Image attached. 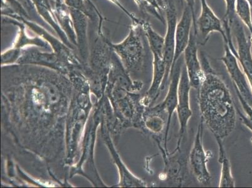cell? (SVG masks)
Instances as JSON below:
<instances>
[{"label":"cell","instance_id":"obj_1","mask_svg":"<svg viewBox=\"0 0 252 188\" xmlns=\"http://www.w3.org/2000/svg\"><path fill=\"white\" fill-rule=\"evenodd\" d=\"M201 65L205 78L198 87V102L201 120L216 139L223 140L234 130L237 123V107L228 87L211 66L201 53Z\"/></svg>","mask_w":252,"mask_h":188},{"label":"cell","instance_id":"obj_2","mask_svg":"<svg viewBox=\"0 0 252 188\" xmlns=\"http://www.w3.org/2000/svg\"><path fill=\"white\" fill-rule=\"evenodd\" d=\"M141 20L132 22L129 34L122 42L112 45L121 56L126 67L134 72L141 70L145 59L146 35Z\"/></svg>","mask_w":252,"mask_h":188},{"label":"cell","instance_id":"obj_3","mask_svg":"<svg viewBox=\"0 0 252 188\" xmlns=\"http://www.w3.org/2000/svg\"><path fill=\"white\" fill-rule=\"evenodd\" d=\"M185 61H183L182 57L179 59L177 63L171 70L170 77H169V85L168 93L163 101L157 105V106L151 107L146 111L145 113L161 114L162 112H166L167 114V122L166 130L164 134V150H168V138L169 129L171 123L172 118L174 112L176 111L178 105V93L179 82H180L181 73Z\"/></svg>","mask_w":252,"mask_h":188},{"label":"cell","instance_id":"obj_4","mask_svg":"<svg viewBox=\"0 0 252 188\" xmlns=\"http://www.w3.org/2000/svg\"><path fill=\"white\" fill-rule=\"evenodd\" d=\"M203 125L204 123L201 120L194 137L193 148L189 154V163L197 181L201 184L209 186L212 178L208 171L207 163L212 155H209L204 149Z\"/></svg>","mask_w":252,"mask_h":188},{"label":"cell","instance_id":"obj_5","mask_svg":"<svg viewBox=\"0 0 252 188\" xmlns=\"http://www.w3.org/2000/svg\"><path fill=\"white\" fill-rule=\"evenodd\" d=\"M192 87L188 75L187 67L183 65L180 82H179L178 93V105L176 108L177 112L179 125V138L175 152L180 151L181 144L187 130L188 124L191 119L193 112L190 107L189 93Z\"/></svg>","mask_w":252,"mask_h":188},{"label":"cell","instance_id":"obj_6","mask_svg":"<svg viewBox=\"0 0 252 188\" xmlns=\"http://www.w3.org/2000/svg\"><path fill=\"white\" fill-rule=\"evenodd\" d=\"M166 10L167 32L165 36L164 61L166 64V73L162 82L161 92L163 91L170 77L175 53V32L177 25V11L174 0H166Z\"/></svg>","mask_w":252,"mask_h":188},{"label":"cell","instance_id":"obj_7","mask_svg":"<svg viewBox=\"0 0 252 188\" xmlns=\"http://www.w3.org/2000/svg\"><path fill=\"white\" fill-rule=\"evenodd\" d=\"M224 56L221 57L220 61L225 65L235 89L252 107V89L250 87L249 80L244 71L240 67L237 57L231 52L227 43H224Z\"/></svg>","mask_w":252,"mask_h":188},{"label":"cell","instance_id":"obj_8","mask_svg":"<svg viewBox=\"0 0 252 188\" xmlns=\"http://www.w3.org/2000/svg\"><path fill=\"white\" fill-rule=\"evenodd\" d=\"M231 31L235 35L237 42V57L238 63L248 79L252 89V54L251 37H247L244 25L241 20L236 16L231 26Z\"/></svg>","mask_w":252,"mask_h":188},{"label":"cell","instance_id":"obj_9","mask_svg":"<svg viewBox=\"0 0 252 188\" xmlns=\"http://www.w3.org/2000/svg\"><path fill=\"white\" fill-rule=\"evenodd\" d=\"M184 54L185 65L190 84L193 88L198 89L205 78V72L198 58L196 35L194 31L191 32L189 43Z\"/></svg>","mask_w":252,"mask_h":188},{"label":"cell","instance_id":"obj_10","mask_svg":"<svg viewBox=\"0 0 252 188\" xmlns=\"http://www.w3.org/2000/svg\"><path fill=\"white\" fill-rule=\"evenodd\" d=\"M201 11L200 17L196 21L197 30L200 32L201 37L205 43L207 42L208 35L212 32H219L223 38L224 43H227L225 31L223 29V24L215 14L207 3V0H200Z\"/></svg>","mask_w":252,"mask_h":188},{"label":"cell","instance_id":"obj_11","mask_svg":"<svg viewBox=\"0 0 252 188\" xmlns=\"http://www.w3.org/2000/svg\"><path fill=\"white\" fill-rule=\"evenodd\" d=\"M193 25V13L189 6H185L180 20L176 25L175 32V53L171 70L175 63L185 52L189 45Z\"/></svg>","mask_w":252,"mask_h":188},{"label":"cell","instance_id":"obj_12","mask_svg":"<svg viewBox=\"0 0 252 188\" xmlns=\"http://www.w3.org/2000/svg\"><path fill=\"white\" fill-rule=\"evenodd\" d=\"M31 1L35 6L38 14L52 27L61 40L66 44H69V40L57 21L54 8H52L50 0H31Z\"/></svg>","mask_w":252,"mask_h":188},{"label":"cell","instance_id":"obj_13","mask_svg":"<svg viewBox=\"0 0 252 188\" xmlns=\"http://www.w3.org/2000/svg\"><path fill=\"white\" fill-rule=\"evenodd\" d=\"M54 10L57 21L68 40L77 45L76 34L69 7L64 0H56L55 1Z\"/></svg>","mask_w":252,"mask_h":188},{"label":"cell","instance_id":"obj_14","mask_svg":"<svg viewBox=\"0 0 252 188\" xmlns=\"http://www.w3.org/2000/svg\"><path fill=\"white\" fill-rule=\"evenodd\" d=\"M70 8L81 11L94 24L98 25V32L102 33V25L104 18L91 0H64Z\"/></svg>","mask_w":252,"mask_h":188},{"label":"cell","instance_id":"obj_15","mask_svg":"<svg viewBox=\"0 0 252 188\" xmlns=\"http://www.w3.org/2000/svg\"><path fill=\"white\" fill-rule=\"evenodd\" d=\"M139 10L144 14L153 16L162 23L166 24V0H134Z\"/></svg>","mask_w":252,"mask_h":188},{"label":"cell","instance_id":"obj_16","mask_svg":"<svg viewBox=\"0 0 252 188\" xmlns=\"http://www.w3.org/2000/svg\"><path fill=\"white\" fill-rule=\"evenodd\" d=\"M219 145V161L221 165L220 180L219 187L233 188L235 187L234 179L231 173V167L230 160L228 159L224 150L223 140L216 139Z\"/></svg>","mask_w":252,"mask_h":188},{"label":"cell","instance_id":"obj_17","mask_svg":"<svg viewBox=\"0 0 252 188\" xmlns=\"http://www.w3.org/2000/svg\"><path fill=\"white\" fill-rule=\"evenodd\" d=\"M141 24L144 33H145L146 39H147L153 56L164 57V37L154 31L148 22L141 20Z\"/></svg>","mask_w":252,"mask_h":188},{"label":"cell","instance_id":"obj_18","mask_svg":"<svg viewBox=\"0 0 252 188\" xmlns=\"http://www.w3.org/2000/svg\"><path fill=\"white\" fill-rule=\"evenodd\" d=\"M70 14L74 23L77 43L82 49H84L87 43V32H88V18L81 11L70 8Z\"/></svg>","mask_w":252,"mask_h":188},{"label":"cell","instance_id":"obj_19","mask_svg":"<svg viewBox=\"0 0 252 188\" xmlns=\"http://www.w3.org/2000/svg\"><path fill=\"white\" fill-rule=\"evenodd\" d=\"M236 1L237 0H224L226 4V11L223 20H222V24H223L224 31H225L226 37H227V44L235 56H237L236 54H237V52L232 41L231 26H232L233 20L237 16L235 11Z\"/></svg>","mask_w":252,"mask_h":188},{"label":"cell","instance_id":"obj_20","mask_svg":"<svg viewBox=\"0 0 252 188\" xmlns=\"http://www.w3.org/2000/svg\"><path fill=\"white\" fill-rule=\"evenodd\" d=\"M236 15L252 32V15L251 5L247 0H237L235 4Z\"/></svg>","mask_w":252,"mask_h":188},{"label":"cell","instance_id":"obj_21","mask_svg":"<svg viewBox=\"0 0 252 188\" xmlns=\"http://www.w3.org/2000/svg\"><path fill=\"white\" fill-rule=\"evenodd\" d=\"M144 125L146 129L153 134H160L166 125L161 114L144 113Z\"/></svg>","mask_w":252,"mask_h":188},{"label":"cell","instance_id":"obj_22","mask_svg":"<svg viewBox=\"0 0 252 188\" xmlns=\"http://www.w3.org/2000/svg\"><path fill=\"white\" fill-rule=\"evenodd\" d=\"M235 92L247 116L244 115L238 108H237V114L240 116L243 124L252 131V107L242 97L241 94H240L237 89H235Z\"/></svg>","mask_w":252,"mask_h":188},{"label":"cell","instance_id":"obj_23","mask_svg":"<svg viewBox=\"0 0 252 188\" xmlns=\"http://www.w3.org/2000/svg\"><path fill=\"white\" fill-rule=\"evenodd\" d=\"M187 1V5L189 6L190 9L192 11V13H193V25L194 28V33L197 35V33H198V30H197V25H196V18L195 15V11H194V5H195V0H185Z\"/></svg>","mask_w":252,"mask_h":188},{"label":"cell","instance_id":"obj_24","mask_svg":"<svg viewBox=\"0 0 252 188\" xmlns=\"http://www.w3.org/2000/svg\"><path fill=\"white\" fill-rule=\"evenodd\" d=\"M110 1H112V3L116 4V5L119 6V8L122 10L124 12L126 13V15L129 17L130 19H131L132 22H137L139 20V18H137L135 17V15L133 14H132V13H130L124 7V6L122 5V4H121L120 2L118 1V0H110Z\"/></svg>","mask_w":252,"mask_h":188},{"label":"cell","instance_id":"obj_25","mask_svg":"<svg viewBox=\"0 0 252 188\" xmlns=\"http://www.w3.org/2000/svg\"><path fill=\"white\" fill-rule=\"evenodd\" d=\"M247 1H248L249 3L250 4V5H251V10H252V0H247Z\"/></svg>","mask_w":252,"mask_h":188},{"label":"cell","instance_id":"obj_26","mask_svg":"<svg viewBox=\"0 0 252 188\" xmlns=\"http://www.w3.org/2000/svg\"><path fill=\"white\" fill-rule=\"evenodd\" d=\"M251 141H252V138H251Z\"/></svg>","mask_w":252,"mask_h":188},{"label":"cell","instance_id":"obj_27","mask_svg":"<svg viewBox=\"0 0 252 188\" xmlns=\"http://www.w3.org/2000/svg\"><path fill=\"white\" fill-rule=\"evenodd\" d=\"M54 1H56V0H54Z\"/></svg>","mask_w":252,"mask_h":188}]
</instances>
